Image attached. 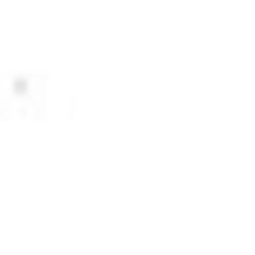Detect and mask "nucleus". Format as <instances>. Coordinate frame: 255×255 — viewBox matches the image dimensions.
I'll list each match as a JSON object with an SVG mask.
<instances>
[]
</instances>
